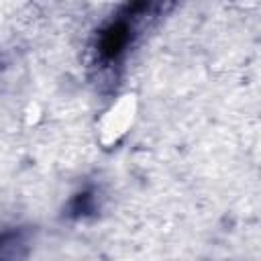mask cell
Here are the masks:
<instances>
[{
	"instance_id": "obj_1",
	"label": "cell",
	"mask_w": 261,
	"mask_h": 261,
	"mask_svg": "<svg viewBox=\"0 0 261 261\" xmlns=\"http://www.w3.org/2000/svg\"><path fill=\"white\" fill-rule=\"evenodd\" d=\"M128 24L126 22H114L110 29L104 31L100 39V53L106 59H114L126 45H128Z\"/></svg>"
},
{
	"instance_id": "obj_2",
	"label": "cell",
	"mask_w": 261,
	"mask_h": 261,
	"mask_svg": "<svg viewBox=\"0 0 261 261\" xmlns=\"http://www.w3.org/2000/svg\"><path fill=\"white\" fill-rule=\"evenodd\" d=\"M24 255V243L18 234H0V261H18Z\"/></svg>"
}]
</instances>
